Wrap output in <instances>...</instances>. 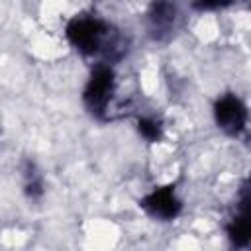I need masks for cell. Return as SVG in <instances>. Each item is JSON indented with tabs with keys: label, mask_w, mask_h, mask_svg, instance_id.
Wrapping results in <instances>:
<instances>
[{
	"label": "cell",
	"mask_w": 251,
	"mask_h": 251,
	"mask_svg": "<svg viewBox=\"0 0 251 251\" xmlns=\"http://www.w3.org/2000/svg\"><path fill=\"white\" fill-rule=\"evenodd\" d=\"M69 45L84 57H98V63H112L124 53V39L118 29L92 14H76L65 25Z\"/></svg>",
	"instance_id": "obj_1"
},
{
	"label": "cell",
	"mask_w": 251,
	"mask_h": 251,
	"mask_svg": "<svg viewBox=\"0 0 251 251\" xmlns=\"http://www.w3.org/2000/svg\"><path fill=\"white\" fill-rule=\"evenodd\" d=\"M116 94V73L110 63H96L82 88V104L96 120H106Z\"/></svg>",
	"instance_id": "obj_2"
},
{
	"label": "cell",
	"mask_w": 251,
	"mask_h": 251,
	"mask_svg": "<svg viewBox=\"0 0 251 251\" xmlns=\"http://www.w3.org/2000/svg\"><path fill=\"white\" fill-rule=\"evenodd\" d=\"M212 114L218 129H222L231 137H237L247 129V120H249L247 106L233 92H226L218 96L212 106Z\"/></svg>",
	"instance_id": "obj_3"
},
{
	"label": "cell",
	"mask_w": 251,
	"mask_h": 251,
	"mask_svg": "<svg viewBox=\"0 0 251 251\" xmlns=\"http://www.w3.org/2000/svg\"><path fill=\"white\" fill-rule=\"evenodd\" d=\"M139 206L157 222H173L182 212V200L178 198L175 184L155 186L139 200Z\"/></svg>",
	"instance_id": "obj_4"
},
{
	"label": "cell",
	"mask_w": 251,
	"mask_h": 251,
	"mask_svg": "<svg viewBox=\"0 0 251 251\" xmlns=\"http://www.w3.org/2000/svg\"><path fill=\"white\" fill-rule=\"evenodd\" d=\"M178 22V4L176 0H151L145 12V25L149 35L155 41L167 39Z\"/></svg>",
	"instance_id": "obj_5"
},
{
	"label": "cell",
	"mask_w": 251,
	"mask_h": 251,
	"mask_svg": "<svg viewBox=\"0 0 251 251\" xmlns=\"http://www.w3.org/2000/svg\"><path fill=\"white\" fill-rule=\"evenodd\" d=\"M237 212L229 218L227 226H226V233L229 237V241L235 247H247L249 243V226H247V188H243V196L241 202L237 204Z\"/></svg>",
	"instance_id": "obj_6"
},
{
	"label": "cell",
	"mask_w": 251,
	"mask_h": 251,
	"mask_svg": "<svg viewBox=\"0 0 251 251\" xmlns=\"http://www.w3.org/2000/svg\"><path fill=\"white\" fill-rule=\"evenodd\" d=\"M135 129L149 143H157L163 137V124H161V120H157L153 116H141V118H137Z\"/></svg>",
	"instance_id": "obj_7"
},
{
	"label": "cell",
	"mask_w": 251,
	"mask_h": 251,
	"mask_svg": "<svg viewBox=\"0 0 251 251\" xmlns=\"http://www.w3.org/2000/svg\"><path fill=\"white\" fill-rule=\"evenodd\" d=\"M24 192L31 200L43 196V176L35 171L31 163H27V169L24 171Z\"/></svg>",
	"instance_id": "obj_8"
},
{
	"label": "cell",
	"mask_w": 251,
	"mask_h": 251,
	"mask_svg": "<svg viewBox=\"0 0 251 251\" xmlns=\"http://www.w3.org/2000/svg\"><path fill=\"white\" fill-rule=\"evenodd\" d=\"M233 0H192V6L200 12H210V10H220L229 6Z\"/></svg>",
	"instance_id": "obj_9"
}]
</instances>
